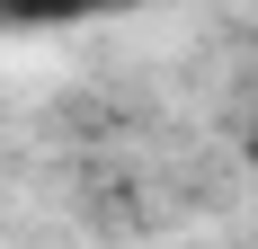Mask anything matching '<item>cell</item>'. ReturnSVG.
<instances>
[{"label":"cell","mask_w":258,"mask_h":249,"mask_svg":"<svg viewBox=\"0 0 258 249\" xmlns=\"http://www.w3.org/2000/svg\"><path fill=\"white\" fill-rule=\"evenodd\" d=\"M45 9H72V0H0V18H45Z\"/></svg>","instance_id":"obj_1"}]
</instances>
